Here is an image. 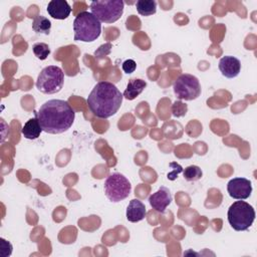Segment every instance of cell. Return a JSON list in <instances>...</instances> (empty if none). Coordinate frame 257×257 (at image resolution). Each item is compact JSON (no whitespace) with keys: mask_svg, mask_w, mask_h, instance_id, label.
<instances>
[{"mask_svg":"<svg viewBox=\"0 0 257 257\" xmlns=\"http://www.w3.org/2000/svg\"><path fill=\"white\" fill-rule=\"evenodd\" d=\"M34 113L42 131L51 135L68 131L75 117L74 109L66 100L62 99L47 100Z\"/></svg>","mask_w":257,"mask_h":257,"instance_id":"obj_1","label":"cell"},{"mask_svg":"<svg viewBox=\"0 0 257 257\" xmlns=\"http://www.w3.org/2000/svg\"><path fill=\"white\" fill-rule=\"evenodd\" d=\"M122 98V93L113 83L99 81L90 91L86 102L94 115L99 118H108L120 108Z\"/></svg>","mask_w":257,"mask_h":257,"instance_id":"obj_2","label":"cell"},{"mask_svg":"<svg viewBox=\"0 0 257 257\" xmlns=\"http://www.w3.org/2000/svg\"><path fill=\"white\" fill-rule=\"evenodd\" d=\"M74 40L92 42L101 33V22L90 12L82 11L76 15L73 21Z\"/></svg>","mask_w":257,"mask_h":257,"instance_id":"obj_3","label":"cell"},{"mask_svg":"<svg viewBox=\"0 0 257 257\" xmlns=\"http://www.w3.org/2000/svg\"><path fill=\"white\" fill-rule=\"evenodd\" d=\"M228 222L236 231H245L255 220L254 208L245 201H236L228 209Z\"/></svg>","mask_w":257,"mask_h":257,"instance_id":"obj_4","label":"cell"},{"mask_svg":"<svg viewBox=\"0 0 257 257\" xmlns=\"http://www.w3.org/2000/svg\"><path fill=\"white\" fill-rule=\"evenodd\" d=\"M64 83V73L59 66L48 65L38 74L36 87L45 94H53L61 90Z\"/></svg>","mask_w":257,"mask_h":257,"instance_id":"obj_5","label":"cell"},{"mask_svg":"<svg viewBox=\"0 0 257 257\" xmlns=\"http://www.w3.org/2000/svg\"><path fill=\"white\" fill-rule=\"evenodd\" d=\"M89 7L90 13L100 22L113 23L121 17L124 3L121 0H96L92 1Z\"/></svg>","mask_w":257,"mask_h":257,"instance_id":"obj_6","label":"cell"},{"mask_svg":"<svg viewBox=\"0 0 257 257\" xmlns=\"http://www.w3.org/2000/svg\"><path fill=\"white\" fill-rule=\"evenodd\" d=\"M103 188L106 198L113 203H117L128 197L132 185L122 174L113 173L106 178Z\"/></svg>","mask_w":257,"mask_h":257,"instance_id":"obj_7","label":"cell"},{"mask_svg":"<svg viewBox=\"0 0 257 257\" xmlns=\"http://www.w3.org/2000/svg\"><path fill=\"white\" fill-rule=\"evenodd\" d=\"M174 93L180 100H194L201 94L199 79L189 73H183L177 77L173 84Z\"/></svg>","mask_w":257,"mask_h":257,"instance_id":"obj_8","label":"cell"},{"mask_svg":"<svg viewBox=\"0 0 257 257\" xmlns=\"http://www.w3.org/2000/svg\"><path fill=\"white\" fill-rule=\"evenodd\" d=\"M227 191L231 198L237 200H245L252 193V184L245 178H234L229 181Z\"/></svg>","mask_w":257,"mask_h":257,"instance_id":"obj_9","label":"cell"},{"mask_svg":"<svg viewBox=\"0 0 257 257\" xmlns=\"http://www.w3.org/2000/svg\"><path fill=\"white\" fill-rule=\"evenodd\" d=\"M149 202L154 210L161 214L164 213L172 202V195L170 190L166 187H161L157 192L149 197Z\"/></svg>","mask_w":257,"mask_h":257,"instance_id":"obj_10","label":"cell"},{"mask_svg":"<svg viewBox=\"0 0 257 257\" xmlns=\"http://www.w3.org/2000/svg\"><path fill=\"white\" fill-rule=\"evenodd\" d=\"M218 67L223 76L227 78H234L239 74L241 70V62L238 58L227 55L220 59Z\"/></svg>","mask_w":257,"mask_h":257,"instance_id":"obj_11","label":"cell"},{"mask_svg":"<svg viewBox=\"0 0 257 257\" xmlns=\"http://www.w3.org/2000/svg\"><path fill=\"white\" fill-rule=\"evenodd\" d=\"M46 10L52 18L63 20L69 16L71 7L65 0H51L47 5Z\"/></svg>","mask_w":257,"mask_h":257,"instance_id":"obj_12","label":"cell"},{"mask_svg":"<svg viewBox=\"0 0 257 257\" xmlns=\"http://www.w3.org/2000/svg\"><path fill=\"white\" fill-rule=\"evenodd\" d=\"M147 215V210L145 204L139 199H133L128 203L126 208V219L130 222L136 223L145 219Z\"/></svg>","mask_w":257,"mask_h":257,"instance_id":"obj_13","label":"cell"},{"mask_svg":"<svg viewBox=\"0 0 257 257\" xmlns=\"http://www.w3.org/2000/svg\"><path fill=\"white\" fill-rule=\"evenodd\" d=\"M146 86H147V82L145 80L141 78H132L128 80L126 88L123 91L122 95L124 98L128 100H133L143 92Z\"/></svg>","mask_w":257,"mask_h":257,"instance_id":"obj_14","label":"cell"},{"mask_svg":"<svg viewBox=\"0 0 257 257\" xmlns=\"http://www.w3.org/2000/svg\"><path fill=\"white\" fill-rule=\"evenodd\" d=\"M42 132L40 123L37 117L29 118L21 128V134L25 139L35 140L37 139Z\"/></svg>","mask_w":257,"mask_h":257,"instance_id":"obj_15","label":"cell"},{"mask_svg":"<svg viewBox=\"0 0 257 257\" xmlns=\"http://www.w3.org/2000/svg\"><path fill=\"white\" fill-rule=\"evenodd\" d=\"M137 11L140 15L150 16L157 11V2L154 0H139L136 3Z\"/></svg>","mask_w":257,"mask_h":257,"instance_id":"obj_16","label":"cell"},{"mask_svg":"<svg viewBox=\"0 0 257 257\" xmlns=\"http://www.w3.org/2000/svg\"><path fill=\"white\" fill-rule=\"evenodd\" d=\"M32 29L36 33H42L48 35L51 29V22L45 16H36L32 22Z\"/></svg>","mask_w":257,"mask_h":257,"instance_id":"obj_17","label":"cell"},{"mask_svg":"<svg viewBox=\"0 0 257 257\" xmlns=\"http://www.w3.org/2000/svg\"><path fill=\"white\" fill-rule=\"evenodd\" d=\"M183 175L185 180L189 182H194L198 181L202 178V170L198 166H189L183 170Z\"/></svg>","mask_w":257,"mask_h":257,"instance_id":"obj_18","label":"cell"},{"mask_svg":"<svg viewBox=\"0 0 257 257\" xmlns=\"http://www.w3.org/2000/svg\"><path fill=\"white\" fill-rule=\"evenodd\" d=\"M32 50H33V53L34 55L40 59V60H44L47 58V56L50 54V49H49V46L46 44V43H43V42H38V43H35L32 47Z\"/></svg>","mask_w":257,"mask_h":257,"instance_id":"obj_19","label":"cell"},{"mask_svg":"<svg viewBox=\"0 0 257 257\" xmlns=\"http://www.w3.org/2000/svg\"><path fill=\"white\" fill-rule=\"evenodd\" d=\"M188 111V106L186 103H184L182 100H176L172 105V112L173 115L176 117L184 116Z\"/></svg>","mask_w":257,"mask_h":257,"instance_id":"obj_20","label":"cell"},{"mask_svg":"<svg viewBox=\"0 0 257 257\" xmlns=\"http://www.w3.org/2000/svg\"><path fill=\"white\" fill-rule=\"evenodd\" d=\"M169 166H170V168L172 169V171L168 173L167 178H168L169 180H171V181H174V180H176V179L178 178V176H179L180 173H183V170H184V169L182 168V166H181L180 164H178V163H176V162L170 163Z\"/></svg>","mask_w":257,"mask_h":257,"instance_id":"obj_21","label":"cell"},{"mask_svg":"<svg viewBox=\"0 0 257 257\" xmlns=\"http://www.w3.org/2000/svg\"><path fill=\"white\" fill-rule=\"evenodd\" d=\"M137 68V63L135 60L133 59H126L122 62V70L130 74V73H133Z\"/></svg>","mask_w":257,"mask_h":257,"instance_id":"obj_22","label":"cell"},{"mask_svg":"<svg viewBox=\"0 0 257 257\" xmlns=\"http://www.w3.org/2000/svg\"><path fill=\"white\" fill-rule=\"evenodd\" d=\"M0 241H1V256H2V257L10 256V255H11V252H10V251H7V249L12 250V245H11L8 241H6L5 239H3V238H1Z\"/></svg>","mask_w":257,"mask_h":257,"instance_id":"obj_23","label":"cell"}]
</instances>
